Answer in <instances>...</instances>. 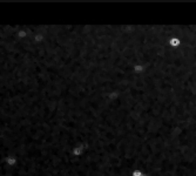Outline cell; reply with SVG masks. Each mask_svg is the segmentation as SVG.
<instances>
[{
  "label": "cell",
  "mask_w": 196,
  "mask_h": 176,
  "mask_svg": "<svg viewBox=\"0 0 196 176\" xmlns=\"http://www.w3.org/2000/svg\"><path fill=\"white\" fill-rule=\"evenodd\" d=\"M168 44H169V46L173 47V48H177V47H180V45H181V40L178 39V38L173 37V38H170V39H169Z\"/></svg>",
  "instance_id": "6da1fadb"
},
{
  "label": "cell",
  "mask_w": 196,
  "mask_h": 176,
  "mask_svg": "<svg viewBox=\"0 0 196 176\" xmlns=\"http://www.w3.org/2000/svg\"><path fill=\"white\" fill-rule=\"evenodd\" d=\"M134 176H141L142 174H141V172H134V174H133Z\"/></svg>",
  "instance_id": "7a4b0ae2"
}]
</instances>
